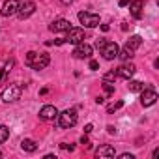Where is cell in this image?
<instances>
[{
  "label": "cell",
  "instance_id": "cell-17",
  "mask_svg": "<svg viewBox=\"0 0 159 159\" xmlns=\"http://www.w3.org/2000/svg\"><path fill=\"white\" fill-rule=\"evenodd\" d=\"M21 148L25 150V152H28V153H32V152H36L38 150V144L32 140V139H25L23 142H21Z\"/></svg>",
  "mask_w": 159,
  "mask_h": 159
},
{
  "label": "cell",
  "instance_id": "cell-5",
  "mask_svg": "<svg viewBox=\"0 0 159 159\" xmlns=\"http://www.w3.org/2000/svg\"><path fill=\"white\" fill-rule=\"evenodd\" d=\"M34 11H36V4L32 2V0H23V2H19V10H17L15 15L25 21V19H28Z\"/></svg>",
  "mask_w": 159,
  "mask_h": 159
},
{
  "label": "cell",
  "instance_id": "cell-9",
  "mask_svg": "<svg viewBox=\"0 0 159 159\" xmlns=\"http://www.w3.org/2000/svg\"><path fill=\"white\" fill-rule=\"evenodd\" d=\"M114 71H116V77H120V79H125V81H129V79L135 75L137 67H135V66H133V64L127 60L125 64H122V66H120L118 69H114Z\"/></svg>",
  "mask_w": 159,
  "mask_h": 159
},
{
  "label": "cell",
  "instance_id": "cell-24",
  "mask_svg": "<svg viewBox=\"0 0 159 159\" xmlns=\"http://www.w3.org/2000/svg\"><path fill=\"white\" fill-rule=\"evenodd\" d=\"M81 144H83L84 148H90V140H88L86 137H83V139H81Z\"/></svg>",
  "mask_w": 159,
  "mask_h": 159
},
{
  "label": "cell",
  "instance_id": "cell-26",
  "mask_svg": "<svg viewBox=\"0 0 159 159\" xmlns=\"http://www.w3.org/2000/svg\"><path fill=\"white\" fill-rule=\"evenodd\" d=\"M105 43H107V41H105V39H98V43H96V45H98V49H99V51H101V49H103V45H105Z\"/></svg>",
  "mask_w": 159,
  "mask_h": 159
},
{
  "label": "cell",
  "instance_id": "cell-6",
  "mask_svg": "<svg viewBox=\"0 0 159 159\" xmlns=\"http://www.w3.org/2000/svg\"><path fill=\"white\" fill-rule=\"evenodd\" d=\"M92 52H94L92 45H88V43H84V41L77 43V45H75V49H73V56H75V58H79V60L92 58Z\"/></svg>",
  "mask_w": 159,
  "mask_h": 159
},
{
  "label": "cell",
  "instance_id": "cell-11",
  "mask_svg": "<svg viewBox=\"0 0 159 159\" xmlns=\"http://www.w3.org/2000/svg\"><path fill=\"white\" fill-rule=\"evenodd\" d=\"M118 51H120V47L114 41H107L101 49V54L105 60H114V58H118Z\"/></svg>",
  "mask_w": 159,
  "mask_h": 159
},
{
  "label": "cell",
  "instance_id": "cell-12",
  "mask_svg": "<svg viewBox=\"0 0 159 159\" xmlns=\"http://www.w3.org/2000/svg\"><path fill=\"white\" fill-rule=\"evenodd\" d=\"M17 10H19V0H6L2 4L0 13H2V17H11V15L17 13Z\"/></svg>",
  "mask_w": 159,
  "mask_h": 159
},
{
  "label": "cell",
  "instance_id": "cell-25",
  "mask_svg": "<svg viewBox=\"0 0 159 159\" xmlns=\"http://www.w3.org/2000/svg\"><path fill=\"white\" fill-rule=\"evenodd\" d=\"M120 159H135V155H133V153H122Z\"/></svg>",
  "mask_w": 159,
  "mask_h": 159
},
{
  "label": "cell",
  "instance_id": "cell-3",
  "mask_svg": "<svg viewBox=\"0 0 159 159\" xmlns=\"http://www.w3.org/2000/svg\"><path fill=\"white\" fill-rule=\"evenodd\" d=\"M56 118H58V125H60L62 129H69V127H73V125L77 124V120H79L75 109H67V111H64V112H58Z\"/></svg>",
  "mask_w": 159,
  "mask_h": 159
},
{
  "label": "cell",
  "instance_id": "cell-1",
  "mask_svg": "<svg viewBox=\"0 0 159 159\" xmlns=\"http://www.w3.org/2000/svg\"><path fill=\"white\" fill-rule=\"evenodd\" d=\"M26 66H30L32 69L39 71V69H45L49 64H51V56L47 52H36V51H30L26 52Z\"/></svg>",
  "mask_w": 159,
  "mask_h": 159
},
{
  "label": "cell",
  "instance_id": "cell-20",
  "mask_svg": "<svg viewBox=\"0 0 159 159\" xmlns=\"http://www.w3.org/2000/svg\"><path fill=\"white\" fill-rule=\"evenodd\" d=\"M8 137H10V129H8L6 125L0 124V144L6 142V140H8Z\"/></svg>",
  "mask_w": 159,
  "mask_h": 159
},
{
  "label": "cell",
  "instance_id": "cell-7",
  "mask_svg": "<svg viewBox=\"0 0 159 159\" xmlns=\"http://www.w3.org/2000/svg\"><path fill=\"white\" fill-rule=\"evenodd\" d=\"M21 92H23V88H21L19 84H10L8 88H4V92H2V99H4L6 103L17 101V99L21 98Z\"/></svg>",
  "mask_w": 159,
  "mask_h": 159
},
{
  "label": "cell",
  "instance_id": "cell-16",
  "mask_svg": "<svg viewBox=\"0 0 159 159\" xmlns=\"http://www.w3.org/2000/svg\"><path fill=\"white\" fill-rule=\"evenodd\" d=\"M142 8H144V2L142 0H135V2H131V15L135 17V19H140L142 17Z\"/></svg>",
  "mask_w": 159,
  "mask_h": 159
},
{
  "label": "cell",
  "instance_id": "cell-13",
  "mask_svg": "<svg viewBox=\"0 0 159 159\" xmlns=\"http://www.w3.org/2000/svg\"><path fill=\"white\" fill-rule=\"evenodd\" d=\"M71 28V23L67 19H56L49 25V30L51 32H67Z\"/></svg>",
  "mask_w": 159,
  "mask_h": 159
},
{
  "label": "cell",
  "instance_id": "cell-28",
  "mask_svg": "<svg viewBox=\"0 0 159 159\" xmlns=\"http://www.w3.org/2000/svg\"><path fill=\"white\" fill-rule=\"evenodd\" d=\"M92 129H94V125H92V124H86V125H84V133H90Z\"/></svg>",
  "mask_w": 159,
  "mask_h": 159
},
{
  "label": "cell",
  "instance_id": "cell-31",
  "mask_svg": "<svg viewBox=\"0 0 159 159\" xmlns=\"http://www.w3.org/2000/svg\"><path fill=\"white\" fill-rule=\"evenodd\" d=\"M101 30H103V32H109V30H111V26H109V25H101Z\"/></svg>",
  "mask_w": 159,
  "mask_h": 159
},
{
  "label": "cell",
  "instance_id": "cell-32",
  "mask_svg": "<svg viewBox=\"0 0 159 159\" xmlns=\"http://www.w3.org/2000/svg\"><path fill=\"white\" fill-rule=\"evenodd\" d=\"M103 101H105V98H103V96H99V98L96 99V103H103Z\"/></svg>",
  "mask_w": 159,
  "mask_h": 159
},
{
  "label": "cell",
  "instance_id": "cell-19",
  "mask_svg": "<svg viewBox=\"0 0 159 159\" xmlns=\"http://www.w3.org/2000/svg\"><path fill=\"white\" fill-rule=\"evenodd\" d=\"M103 90H105V96H112L114 94V83L103 81Z\"/></svg>",
  "mask_w": 159,
  "mask_h": 159
},
{
  "label": "cell",
  "instance_id": "cell-33",
  "mask_svg": "<svg viewBox=\"0 0 159 159\" xmlns=\"http://www.w3.org/2000/svg\"><path fill=\"white\" fill-rule=\"evenodd\" d=\"M60 2H62V4H66V6H67V4H71V2H73V0H60Z\"/></svg>",
  "mask_w": 159,
  "mask_h": 159
},
{
  "label": "cell",
  "instance_id": "cell-8",
  "mask_svg": "<svg viewBox=\"0 0 159 159\" xmlns=\"http://www.w3.org/2000/svg\"><path fill=\"white\" fill-rule=\"evenodd\" d=\"M79 21H81V25H84L86 28H94V26H99V15H98V13L81 11V13H79Z\"/></svg>",
  "mask_w": 159,
  "mask_h": 159
},
{
  "label": "cell",
  "instance_id": "cell-30",
  "mask_svg": "<svg viewBox=\"0 0 159 159\" xmlns=\"http://www.w3.org/2000/svg\"><path fill=\"white\" fill-rule=\"evenodd\" d=\"M129 2H131V0H120V2H118V4H120V6H122V8H124V6H127V4H129Z\"/></svg>",
  "mask_w": 159,
  "mask_h": 159
},
{
  "label": "cell",
  "instance_id": "cell-15",
  "mask_svg": "<svg viewBox=\"0 0 159 159\" xmlns=\"http://www.w3.org/2000/svg\"><path fill=\"white\" fill-rule=\"evenodd\" d=\"M114 148L111 146V144H103V146H99L98 150H96V157H114Z\"/></svg>",
  "mask_w": 159,
  "mask_h": 159
},
{
  "label": "cell",
  "instance_id": "cell-4",
  "mask_svg": "<svg viewBox=\"0 0 159 159\" xmlns=\"http://www.w3.org/2000/svg\"><path fill=\"white\" fill-rule=\"evenodd\" d=\"M140 92H142V94H140V105H142V107H152V105L157 101V92H155V88L144 86Z\"/></svg>",
  "mask_w": 159,
  "mask_h": 159
},
{
  "label": "cell",
  "instance_id": "cell-22",
  "mask_svg": "<svg viewBox=\"0 0 159 159\" xmlns=\"http://www.w3.org/2000/svg\"><path fill=\"white\" fill-rule=\"evenodd\" d=\"M114 79H116V71L112 69V71H109V73H107V75L103 77V81H111V83H112Z\"/></svg>",
  "mask_w": 159,
  "mask_h": 159
},
{
  "label": "cell",
  "instance_id": "cell-27",
  "mask_svg": "<svg viewBox=\"0 0 159 159\" xmlns=\"http://www.w3.org/2000/svg\"><path fill=\"white\" fill-rule=\"evenodd\" d=\"M107 131H109L111 135H116V127H114V125H107Z\"/></svg>",
  "mask_w": 159,
  "mask_h": 159
},
{
  "label": "cell",
  "instance_id": "cell-29",
  "mask_svg": "<svg viewBox=\"0 0 159 159\" xmlns=\"http://www.w3.org/2000/svg\"><path fill=\"white\" fill-rule=\"evenodd\" d=\"M60 148H64V150H73V144H60Z\"/></svg>",
  "mask_w": 159,
  "mask_h": 159
},
{
  "label": "cell",
  "instance_id": "cell-14",
  "mask_svg": "<svg viewBox=\"0 0 159 159\" xmlns=\"http://www.w3.org/2000/svg\"><path fill=\"white\" fill-rule=\"evenodd\" d=\"M56 116H58V111H56L54 105H45V107H41V111H39V118H41V120H54Z\"/></svg>",
  "mask_w": 159,
  "mask_h": 159
},
{
  "label": "cell",
  "instance_id": "cell-2",
  "mask_svg": "<svg viewBox=\"0 0 159 159\" xmlns=\"http://www.w3.org/2000/svg\"><path fill=\"white\" fill-rule=\"evenodd\" d=\"M140 45H142V38H140V36H131V38L127 39V43L124 45V49L118 51V58H120L122 62L131 60V58L135 56V51H137Z\"/></svg>",
  "mask_w": 159,
  "mask_h": 159
},
{
  "label": "cell",
  "instance_id": "cell-34",
  "mask_svg": "<svg viewBox=\"0 0 159 159\" xmlns=\"http://www.w3.org/2000/svg\"><path fill=\"white\" fill-rule=\"evenodd\" d=\"M0 157H2V152H0Z\"/></svg>",
  "mask_w": 159,
  "mask_h": 159
},
{
  "label": "cell",
  "instance_id": "cell-10",
  "mask_svg": "<svg viewBox=\"0 0 159 159\" xmlns=\"http://www.w3.org/2000/svg\"><path fill=\"white\" fill-rule=\"evenodd\" d=\"M81 41H84V30L83 28H69L67 30V36H66V43H73V45H77V43H81Z\"/></svg>",
  "mask_w": 159,
  "mask_h": 159
},
{
  "label": "cell",
  "instance_id": "cell-21",
  "mask_svg": "<svg viewBox=\"0 0 159 159\" xmlns=\"http://www.w3.org/2000/svg\"><path fill=\"white\" fill-rule=\"evenodd\" d=\"M124 107V101H116V103H111L109 107H107V112L111 114V112H114V111H118V109H122Z\"/></svg>",
  "mask_w": 159,
  "mask_h": 159
},
{
  "label": "cell",
  "instance_id": "cell-23",
  "mask_svg": "<svg viewBox=\"0 0 159 159\" xmlns=\"http://www.w3.org/2000/svg\"><path fill=\"white\" fill-rule=\"evenodd\" d=\"M98 67H99V64H98L96 60H90V69H92V71H98Z\"/></svg>",
  "mask_w": 159,
  "mask_h": 159
},
{
  "label": "cell",
  "instance_id": "cell-18",
  "mask_svg": "<svg viewBox=\"0 0 159 159\" xmlns=\"http://www.w3.org/2000/svg\"><path fill=\"white\" fill-rule=\"evenodd\" d=\"M129 92H140L142 88H144V84L140 83V81H131V79H129Z\"/></svg>",
  "mask_w": 159,
  "mask_h": 159
}]
</instances>
